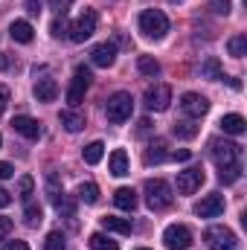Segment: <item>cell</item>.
Here are the masks:
<instances>
[{"mask_svg": "<svg viewBox=\"0 0 247 250\" xmlns=\"http://www.w3.org/2000/svg\"><path fill=\"white\" fill-rule=\"evenodd\" d=\"M143 195H145V204H148V209H154V212H160V209H169V207H172V201H175V195H172V187H169L163 178L145 181V187H143Z\"/></svg>", "mask_w": 247, "mask_h": 250, "instance_id": "cell-1", "label": "cell"}, {"mask_svg": "<svg viewBox=\"0 0 247 250\" xmlns=\"http://www.w3.org/2000/svg\"><path fill=\"white\" fill-rule=\"evenodd\" d=\"M209 157H212V163H215L218 169L236 166V163L242 160V146L233 143V140H212V143H209Z\"/></svg>", "mask_w": 247, "mask_h": 250, "instance_id": "cell-2", "label": "cell"}, {"mask_svg": "<svg viewBox=\"0 0 247 250\" xmlns=\"http://www.w3.org/2000/svg\"><path fill=\"white\" fill-rule=\"evenodd\" d=\"M140 32H143L145 38L160 41V38L169 32V18H166L160 9H145V12L140 15Z\"/></svg>", "mask_w": 247, "mask_h": 250, "instance_id": "cell-3", "label": "cell"}, {"mask_svg": "<svg viewBox=\"0 0 247 250\" xmlns=\"http://www.w3.org/2000/svg\"><path fill=\"white\" fill-rule=\"evenodd\" d=\"M96 21H99L96 12H93V9H84V12L73 21V26H70V41H73V44H84V41L96 32Z\"/></svg>", "mask_w": 247, "mask_h": 250, "instance_id": "cell-4", "label": "cell"}, {"mask_svg": "<svg viewBox=\"0 0 247 250\" xmlns=\"http://www.w3.org/2000/svg\"><path fill=\"white\" fill-rule=\"evenodd\" d=\"M108 120L114 125L125 123V120H131V111H134V99H131V93H125V90H120V93H114L111 99H108Z\"/></svg>", "mask_w": 247, "mask_h": 250, "instance_id": "cell-5", "label": "cell"}, {"mask_svg": "<svg viewBox=\"0 0 247 250\" xmlns=\"http://www.w3.org/2000/svg\"><path fill=\"white\" fill-rule=\"evenodd\" d=\"M169 102H172V87L169 84H151L143 96L145 111H154V114H163L169 108Z\"/></svg>", "mask_w": 247, "mask_h": 250, "instance_id": "cell-6", "label": "cell"}, {"mask_svg": "<svg viewBox=\"0 0 247 250\" xmlns=\"http://www.w3.org/2000/svg\"><path fill=\"white\" fill-rule=\"evenodd\" d=\"M204 242L209 250H236V233L227 230V227H206L204 233Z\"/></svg>", "mask_w": 247, "mask_h": 250, "instance_id": "cell-7", "label": "cell"}, {"mask_svg": "<svg viewBox=\"0 0 247 250\" xmlns=\"http://www.w3.org/2000/svg\"><path fill=\"white\" fill-rule=\"evenodd\" d=\"M90 87V70L87 67H76V73H73V82H70V87H67V102L76 108L82 99H84V90Z\"/></svg>", "mask_w": 247, "mask_h": 250, "instance_id": "cell-8", "label": "cell"}, {"mask_svg": "<svg viewBox=\"0 0 247 250\" xmlns=\"http://www.w3.org/2000/svg\"><path fill=\"white\" fill-rule=\"evenodd\" d=\"M221 212H224V195L221 192H209V195H204L195 204V215L198 218H215Z\"/></svg>", "mask_w": 247, "mask_h": 250, "instance_id": "cell-9", "label": "cell"}, {"mask_svg": "<svg viewBox=\"0 0 247 250\" xmlns=\"http://www.w3.org/2000/svg\"><path fill=\"white\" fill-rule=\"evenodd\" d=\"M163 245H166L169 250H186L189 245H192L189 227H184V224H169L166 233H163Z\"/></svg>", "mask_w": 247, "mask_h": 250, "instance_id": "cell-10", "label": "cell"}, {"mask_svg": "<svg viewBox=\"0 0 247 250\" xmlns=\"http://www.w3.org/2000/svg\"><path fill=\"white\" fill-rule=\"evenodd\" d=\"M181 111L192 120H201L206 111H209V99L201 96V93H184L181 96Z\"/></svg>", "mask_w": 247, "mask_h": 250, "instance_id": "cell-11", "label": "cell"}, {"mask_svg": "<svg viewBox=\"0 0 247 250\" xmlns=\"http://www.w3.org/2000/svg\"><path fill=\"white\" fill-rule=\"evenodd\" d=\"M201 184H204V169H201V166H192V169L178 172V192H181V195H192V192H198Z\"/></svg>", "mask_w": 247, "mask_h": 250, "instance_id": "cell-12", "label": "cell"}, {"mask_svg": "<svg viewBox=\"0 0 247 250\" xmlns=\"http://www.w3.org/2000/svg\"><path fill=\"white\" fill-rule=\"evenodd\" d=\"M12 128H15V134H21V137H26V140H38V137H41V123L32 120V117H26V114L15 117V120H12Z\"/></svg>", "mask_w": 247, "mask_h": 250, "instance_id": "cell-13", "label": "cell"}, {"mask_svg": "<svg viewBox=\"0 0 247 250\" xmlns=\"http://www.w3.org/2000/svg\"><path fill=\"white\" fill-rule=\"evenodd\" d=\"M90 62L96 64V67H111V64L117 62V47L114 44H96L93 50H90Z\"/></svg>", "mask_w": 247, "mask_h": 250, "instance_id": "cell-14", "label": "cell"}, {"mask_svg": "<svg viewBox=\"0 0 247 250\" xmlns=\"http://www.w3.org/2000/svg\"><path fill=\"white\" fill-rule=\"evenodd\" d=\"M166 157H169V154H166V140H151L148 148H145V154H143L145 166H157V163H163Z\"/></svg>", "mask_w": 247, "mask_h": 250, "instance_id": "cell-15", "label": "cell"}, {"mask_svg": "<svg viewBox=\"0 0 247 250\" xmlns=\"http://www.w3.org/2000/svg\"><path fill=\"white\" fill-rule=\"evenodd\" d=\"M108 172H111L114 178L128 175V154H125V148H114V151H111V157H108Z\"/></svg>", "mask_w": 247, "mask_h": 250, "instance_id": "cell-16", "label": "cell"}, {"mask_svg": "<svg viewBox=\"0 0 247 250\" xmlns=\"http://www.w3.org/2000/svg\"><path fill=\"white\" fill-rule=\"evenodd\" d=\"M59 96V84L53 79H38L35 82V99L38 102H56Z\"/></svg>", "mask_w": 247, "mask_h": 250, "instance_id": "cell-17", "label": "cell"}, {"mask_svg": "<svg viewBox=\"0 0 247 250\" xmlns=\"http://www.w3.org/2000/svg\"><path fill=\"white\" fill-rule=\"evenodd\" d=\"M9 35H12V41H18V44H29L35 32H32V23H29V21H12Z\"/></svg>", "mask_w": 247, "mask_h": 250, "instance_id": "cell-18", "label": "cell"}, {"mask_svg": "<svg viewBox=\"0 0 247 250\" xmlns=\"http://www.w3.org/2000/svg\"><path fill=\"white\" fill-rule=\"evenodd\" d=\"M221 128H224V134H233V137H242L247 131V123L242 114H227V117H221Z\"/></svg>", "mask_w": 247, "mask_h": 250, "instance_id": "cell-19", "label": "cell"}, {"mask_svg": "<svg viewBox=\"0 0 247 250\" xmlns=\"http://www.w3.org/2000/svg\"><path fill=\"white\" fill-rule=\"evenodd\" d=\"M114 204H117L120 209H128V212H131V209L137 207V192L131 187H120L114 192Z\"/></svg>", "mask_w": 247, "mask_h": 250, "instance_id": "cell-20", "label": "cell"}, {"mask_svg": "<svg viewBox=\"0 0 247 250\" xmlns=\"http://www.w3.org/2000/svg\"><path fill=\"white\" fill-rule=\"evenodd\" d=\"M102 224H105V230H111V233H123V236H128V233L134 230L131 218H117V215H105Z\"/></svg>", "mask_w": 247, "mask_h": 250, "instance_id": "cell-21", "label": "cell"}, {"mask_svg": "<svg viewBox=\"0 0 247 250\" xmlns=\"http://www.w3.org/2000/svg\"><path fill=\"white\" fill-rule=\"evenodd\" d=\"M44 189H47V198H50L53 204L64 195L62 184H59V172H56V169H50V172H47V184H44Z\"/></svg>", "mask_w": 247, "mask_h": 250, "instance_id": "cell-22", "label": "cell"}, {"mask_svg": "<svg viewBox=\"0 0 247 250\" xmlns=\"http://www.w3.org/2000/svg\"><path fill=\"white\" fill-rule=\"evenodd\" d=\"M62 125L70 131V134H76V131L84 128V117H82L79 111H62Z\"/></svg>", "mask_w": 247, "mask_h": 250, "instance_id": "cell-23", "label": "cell"}, {"mask_svg": "<svg viewBox=\"0 0 247 250\" xmlns=\"http://www.w3.org/2000/svg\"><path fill=\"white\" fill-rule=\"evenodd\" d=\"M82 157H84V163H90V166H96L102 157H105V146L96 140V143H90V146H84V151H82Z\"/></svg>", "mask_w": 247, "mask_h": 250, "instance_id": "cell-24", "label": "cell"}, {"mask_svg": "<svg viewBox=\"0 0 247 250\" xmlns=\"http://www.w3.org/2000/svg\"><path fill=\"white\" fill-rule=\"evenodd\" d=\"M87 245H90V250H120V245H117L114 239H108L105 233H93V236L87 239Z\"/></svg>", "mask_w": 247, "mask_h": 250, "instance_id": "cell-25", "label": "cell"}, {"mask_svg": "<svg viewBox=\"0 0 247 250\" xmlns=\"http://www.w3.org/2000/svg\"><path fill=\"white\" fill-rule=\"evenodd\" d=\"M137 70H140L143 76H151V79H154V76L160 73V62L151 59V56H140V59H137Z\"/></svg>", "mask_w": 247, "mask_h": 250, "instance_id": "cell-26", "label": "cell"}, {"mask_svg": "<svg viewBox=\"0 0 247 250\" xmlns=\"http://www.w3.org/2000/svg\"><path fill=\"white\" fill-rule=\"evenodd\" d=\"M227 50H230L233 59H245L247 56V38L245 35H233V38L227 41Z\"/></svg>", "mask_w": 247, "mask_h": 250, "instance_id": "cell-27", "label": "cell"}, {"mask_svg": "<svg viewBox=\"0 0 247 250\" xmlns=\"http://www.w3.org/2000/svg\"><path fill=\"white\" fill-rule=\"evenodd\" d=\"M172 131H175V137H181V140H192V137H198V125L189 123V120H184V123H175L172 125Z\"/></svg>", "mask_w": 247, "mask_h": 250, "instance_id": "cell-28", "label": "cell"}, {"mask_svg": "<svg viewBox=\"0 0 247 250\" xmlns=\"http://www.w3.org/2000/svg\"><path fill=\"white\" fill-rule=\"evenodd\" d=\"M56 209H59L62 218H70V221L76 218V201H73L70 195H62V198L56 201Z\"/></svg>", "mask_w": 247, "mask_h": 250, "instance_id": "cell-29", "label": "cell"}, {"mask_svg": "<svg viewBox=\"0 0 247 250\" xmlns=\"http://www.w3.org/2000/svg\"><path fill=\"white\" fill-rule=\"evenodd\" d=\"M201 76H206V79H224V70H221V64L218 59H206V62L201 64Z\"/></svg>", "mask_w": 247, "mask_h": 250, "instance_id": "cell-30", "label": "cell"}, {"mask_svg": "<svg viewBox=\"0 0 247 250\" xmlns=\"http://www.w3.org/2000/svg\"><path fill=\"white\" fill-rule=\"evenodd\" d=\"M79 201H84V204H96V201H99V187H96L93 181L82 184V187H79Z\"/></svg>", "mask_w": 247, "mask_h": 250, "instance_id": "cell-31", "label": "cell"}, {"mask_svg": "<svg viewBox=\"0 0 247 250\" xmlns=\"http://www.w3.org/2000/svg\"><path fill=\"white\" fill-rule=\"evenodd\" d=\"M44 250H67V239H64V233H59V230L47 233V239H44Z\"/></svg>", "mask_w": 247, "mask_h": 250, "instance_id": "cell-32", "label": "cell"}, {"mask_svg": "<svg viewBox=\"0 0 247 250\" xmlns=\"http://www.w3.org/2000/svg\"><path fill=\"white\" fill-rule=\"evenodd\" d=\"M218 178H221V184H236V181L242 178V163H236V166H224V169H218Z\"/></svg>", "mask_w": 247, "mask_h": 250, "instance_id": "cell-33", "label": "cell"}, {"mask_svg": "<svg viewBox=\"0 0 247 250\" xmlns=\"http://www.w3.org/2000/svg\"><path fill=\"white\" fill-rule=\"evenodd\" d=\"M23 218H26V224H29V227H38V224L44 221V212H41V207H38V204H26Z\"/></svg>", "mask_w": 247, "mask_h": 250, "instance_id": "cell-34", "label": "cell"}, {"mask_svg": "<svg viewBox=\"0 0 247 250\" xmlns=\"http://www.w3.org/2000/svg\"><path fill=\"white\" fill-rule=\"evenodd\" d=\"M32 192H35V181H32L29 175H23V178L18 181V195H21L23 201H29V198H32Z\"/></svg>", "mask_w": 247, "mask_h": 250, "instance_id": "cell-35", "label": "cell"}, {"mask_svg": "<svg viewBox=\"0 0 247 250\" xmlns=\"http://www.w3.org/2000/svg\"><path fill=\"white\" fill-rule=\"evenodd\" d=\"M209 9H212L215 15H230L233 3H230V0H209Z\"/></svg>", "mask_w": 247, "mask_h": 250, "instance_id": "cell-36", "label": "cell"}, {"mask_svg": "<svg viewBox=\"0 0 247 250\" xmlns=\"http://www.w3.org/2000/svg\"><path fill=\"white\" fill-rule=\"evenodd\" d=\"M12 233V218H6V215H0V242L6 239Z\"/></svg>", "mask_w": 247, "mask_h": 250, "instance_id": "cell-37", "label": "cell"}, {"mask_svg": "<svg viewBox=\"0 0 247 250\" xmlns=\"http://www.w3.org/2000/svg\"><path fill=\"white\" fill-rule=\"evenodd\" d=\"M6 178H15V166L0 160V181H6Z\"/></svg>", "mask_w": 247, "mask_h": 250, "instance_id": "cell-38", "label": "cell"}, {"mask_svg": "<svg viewBox=\"0 0 247 250\" xmlns=\"http://www.w3.org/2000/svg\"><path fill=\"white\" fill-rule=\"evenodd\" d=\"M50 29H53V35H56V38H59V35H64V29H67V23H64V15L53 21V26H50Z\"/></svg>", "mask_w": 247, "mask_h": 250, "instance_id": "cell-39", "label": "cell"}, {"mask_svg": "<svg viewBox=\"0 0 247 250\" xmlns=\"http://www.w3.org/2000/svg\"><path fill=\"white\" fill-rule=\"evenodd\" d=\"M3 250H29V245L21 242V239H15V242H3Z\"/></svg>", "mask_w": 247, "mask_h": 250, "instance_id": "cell-40", "label": "cell"}, {"mask_svg": "<svg viewBox=\"0 0 247 250\" xmlns=\"http://www.w3.org/2000/svg\"><path fill=\"white\" fill-rule=\"evenodd\" d=\"M9 108V87L6 84H0V114Z\"/></svg>", "mask_w": 247, "mask_h": 250, "instance_id": "cell-41", "label": "cell"}, {"mask_svg": "<svg viewBox=\"0 0 247 250\" xmlns=\"http://www.w3.org/2000/svg\"><path fill=\"white\" fill-rule=\"evenodd\" d=\"M172 157H175L178 163H186V160L192 157V151H189V148H178V151H172Z\"/></svg>", "mask_w": 247, "mask_h": 250, "instance_id": "cell-42", "label": "cell"}, {"mask_svg": "<svg viewBox=\"0 0 247 250\" xmlns=\"http://www.w3.org/2000/svg\"><path fill=\"white\" fill-rule=\"evenodd\" d=\"M137 134H140V137L151 134V123H148V120H140V123H137Z\"/></svg>", "mask_w": 247, "mask_h": 250, "instance_id": "cell-43", "label": "cell"}, {"mask_svg": "<svg viewBox=\"0 0 247 250\" xmlns=\"http://www.w3.org/2000/svg\"><path fill=\"white\" fill-rule=\"evenodd\" d=\"M70 3H73V0H53V9H59V15H64V12L70 9Z\"/></svg>", "mask_w": 247, "mask_h": 250, "instance_id": "cell-44", "label": "cell"}, {"mask_svg": "<svg viewBox=\"0 0 247 250\" xmlns=\"http://www.w3.org/2000/svg\"><path fill=\"white\" fill-rule=\"evenodd\" d=\"M26 12L29 15H38L41 12V0H26Z\"/></svg>", "mask_w": 247, "mask_h": 250, "instance_id": "cell-45", "label": "cell"}, {"mask_svg": "<svg viewBox=\"0 0 247 250\" xmlns=\"http://www.w3.org/2000/svg\"><path fill=\"white\" fill-rule=\"evenodd\" d=\"M9 204H12V195L0 187V207H9Z\"/></svg>", "mask_w": 247, "mask_h": 250, "instance_id": "cell-46", "label": "cell"}, {"mask_svg": "<svg viewBox=\"0 0 247 250\" xmlns=\"http://www.w3.org/2000/svg\"><path fill=\"white\" fill-rule=\"evenodd\" d=\"M6 67H9V59H6V56L0 53V70H6Z\"/></svg>", "mask_w": 247, "mask_h": 250, "instance_id": "cell-47", "label": "cell"}, {"mask_svg": "<svg viewBox=\"0 0 247 250\" xmlns=\"http://www.w3.org/2000/svg\"><path fill=\"white\" fill-rule=\"evenodd\" d=\"M0 148H3V137H0Z\"/></svg>", "mask_w": 247, "mask_h": 250, "instance_id": "cell-48", "label": "cell"}, {"mask_svg": "<svg viewBox=\"0 0 247 250\" xmlns=\"http://www.w3.org/2000/svg\"><path fill=\"white\" fill-rule=\"evenodd\" d=\"M140 250H148V248H140Z\"/></svg>", "mask_w": 247, "mask_h": 250, "instance_id": "cell-49", "label": "cell"}]
</instances>
